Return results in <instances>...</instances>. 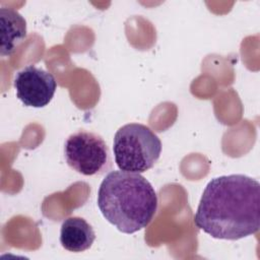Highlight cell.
Wrapping results in <instances>:
<instances>
[{"label":"cell","instance_id":"obj_4","mask_svg":"<svg viewBox=\"0 0 260 260\" xmlns=\"http://www.w3.org/2000/svg\"><path fill=\"white\" fill-rule=\"evenodd\" d=\"M67 165L84 176L101 175L111 168V156L104 138L90 131L79 130L65 141Z\"/></svg>","mask_w":260,"mask_h":260},{"label":"cell","instance_id":"obj_5","mask_svg":"<svg viewBox=\"0 0 260 260\" xmlns=\"http://www.w3.org/2000/svg\"><path fill=\"white\" fill-rule=\"evenodd\" d=\"M13 85L16 96L22 104L32 108L47 106L57 89L54 75L34 65H28L16 72Z\"/></svg>","mask_w":260,"mask_h":260},{"label":"cell","instance_id":"obj_7","mask_svg":"<svg viewBox=\"0 0 260 260\" xmlns=\"http://www.w3.org/2000/svg\"><path fill=\"white\" fill-rule=\"evenodd\" d=\"M2 57L14 53L19 44L26 38V21L21 14L11 8H0Z\"/></svg>","mask_w":260,"mask_h":260},{"label":"cell","instance_id":"obj_1","mask_svg":"<svg viewBox=\"0 0 260 260\" xmlns=\"http://www.w3.org/2000/svg\"><path fill=\"white\" fill-rule=\"evenodd\" d=\"M194 222L214 239L239 240L260 228V184L242 174L211 179L200 198Z\"/></svg>","mask_w":260,"mask_h":260},{"label":"cell","instance_id":"obj_6","mask_svg":"<svg viewBox=\"0 0 260 260\" xmlns=\"http://www.w3.org/2000/svg\"><path fill=\"white\" fill-rule=\"evenodd\" d=\"M95 240L93 228L82 217L71 216L65 219L60 230V243L70 252H83Z\"/></svg>","mask_w":260,"mask_h":260},{"label":"cell","instance_id":"obj_2","mask_svg":"<svg viewBox=\"0 0 260 260\" xmlns=\"http://www.w3.org/2000/svg\"><path fill=\"white\" fill-rule=\"evenodd\" d=\"M157 195L140 174L112 171L98 191V207L120 232L133 234L146 228L157 210Z\"/></svg>","mask_w":260,"mask_h":260},{"label":"cell","instance_id":"obj_3","mask_svg":"<svg viewBox=\"0 0 260 260\" xmlns=\"http://www.w3.org/2000/svg\"><path fill=\"white\" fill-rule=\"evenodd\" d=\"M115 162L121 171L144 173L151 169L161 153V141L147 126L129 123L120 127L114 136Z\"/></svg>","mask_w":260,"mask_h":260}]
</instances>
